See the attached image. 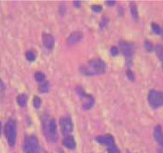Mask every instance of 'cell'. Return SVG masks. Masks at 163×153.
I'll return each mask as SVG.
<instances>
[{
    "instance_id": "cell-30",
    "label": "cell",
    "mask_w": 163,
    "mask_h": 153,
    "mask_svg": "<svg viewBox=\"0 0 163 153\" xmlns=\"http://www.w3.org/2000/svg\"><path fill=\"white\" fill-rule=\"evenodd\" d=\"M1 131H2V125H1V122H0V134H1Z\"/></svg>"
},
{
    "instance_id": "cell-18",
    "label": "cell",
    "mask_w": 163,
    "mask_h": 153,
    "mask_svg": "<svg viewBox=\"0 0 163 153\" xmlns=\"http://www.w3.org/2000/svg\"><path fill=\"white\" fill-rule=\"evenodd\" d=\"M34 77H35L36 81L37 82H43V81H45V75L43 72L37 71V72H35V74H34Z\"/></svg>"
},
{
    "instance_id": "cell-4",
    "label": "cell",
    "mask_w": 163,
    "mask_h": 153,
    "mask_svg": "<svg viewBox=\"0 0 163 153\" xmlns=\"http://www.w3.org/2000/svg\"><path fill=\"white\" fill-rule=\"evenodd\" d=\"M148 102L153 109H157L163 106V91L151 90L148 95Z\"/></svg>"
},
{
    "instance_id": "cell-15",
    "label": "cell",
    "mask_w": 163,
    "mask_h": 153,
    "mask_svg": "<svg viewBox=\"0 0 163 153\" xmlns=\"http://www.w3.org/2000/svg\"><path fill=\"white\" fill-rule=\"evenodd\" d=\"M155 52H156V55L158 57L159 60L161 61V67H162L163 69V47L161 45H156L155 47Z\"/></svg>"
},
{
    "instance_id": "cell-20",
    "label": "cell",
    "mask_w": 163,
    "mask_h": 153,
    "mask_svg": "<svg viewBox=\"0 0 163 153\" xmlns=\"http://www.w3.org/2000/svg\"><path fill=\"white\" fill-rule=\"evenodd\" d=\"M25 56H26V59H27L29 61H34L36 60V53L33 51L30 50V51H28L25 54Z\"/></svg>"
},
{
    "instance_id": "cell-2",
    "label": "cell",
    "mask_w": 163,
    "mask_h": 153,
    "mask_svg": "<svg viewBox=\"0 0 163 153\" xmlns=\"http://www.w3.org/2000/svg\"><path fill=\"white\" fill-rule=\"evenodd\" d=\"M23 149L25 153H39L40 145L37 137L33 135L25 137L23 143Z\"/></svg>"
},
{
    "instance_id": "cell-24",
    "label": "cell",
    "mask_w": 163,
    "mask_h": 153,
    "mask_svg": "<svg viewBox=\"0 0 163 153\" xmlns=\"http://www.w3.org/2000/svg\"><path fill=\"white\" fill-rule=\"evenodd\" d=\"M108 153H120V151L119 147L114 145L113 147H108Z\"/></svg>"
},
{
    "instance_id": "cell-29",
    "label": "cell",
    "mask_w": 163,
    "mask_h": 153,
    "mask_svg": "<svg viewBox=\"0 0 163 153\" xmlns=\"http://www.w3.org/2000/svg\"><path fill=\"white\" fill-rule=\"evenodd\" d=\"M81 1H75L74 2V5L76 7H81Z\"/></svg>"
},
{
    "instance_id": "cell-12",
    "label": "cell",
    "mask_w": 163,
    "mask_h": 153,
    "mask_svg": "<svg viewBox=\"0 0 163 153\" xmlns=\"http://www.w3.org/2000/svg\"><path fill=\"white\" fill-rule=\"evenodd\" d=\"M83 38V33L81 32L76 31L72 32L70 35L68 36V39H67V42L69 45H74V44L77 43L79 42H81Z\"/></svg>"
},
{
    "instance_id": "cell-17",
    "label": "cell",
    "mask_w": 163,
    "mask_h": 153,
    "mask_svg": "<svg viewBox=\"0 0 163 153\" xmlns=\"http://www.w3.org/2000/svg\"><path fill=\"white\" fill-rule=\"evenodd\" d=\"M38 90H39L41 93H47L49 90H50V83H49V81H45L43 82H41V85L39 86Z\"/></svg>"
},
{
    "instance_id": "cell-14",
    "label": "cell",
    "mask_w": 163,
    "mask_h": 153,
    "mask_svg": "<svg viewBox=\"0 0 163 153\" xmlns=\"http://www.w3.org/2000/svg\"><path fill=\"white\" fill-rule=\"evenodd\" d=\"M16 101L18 104L22 108H25L27 105L28 103V96L25 94H21L16 97Z\"/></svg>"
},
{
    "instance_id": "cell-3",
    "label": "cell",
    "mask_w": 163,
    "mask_h": 153,
    "mask_svg": "<svg viewBox=\"0 0 163 153\" xmlns=\"http://www.w3.org/2000/svg\"><path fill=\"white\" fill-rule=\"evenodd\" d=\"M44 132L46 139L52 143H56L58 140V135H57V126H56V121L54 118H51L50 120L44 122Z\"/></svg>"
},
{
    "instance_id": "cell-28",
    "label": "cell",
    "mask_w": 163,
    "mask_h": 153,
    "mask_svg": "<svg viewBox=\"0 0 163 153\" xmlns=\"http://www.w3.org/2000/svg\"><path fill=\"white\" fill-rule=\"evenodd\" d=\"M106 4L108 6H113V5L115 4V1H114V0H109V1H107L106 2Z\"/></svg>"
},
{
    "instance_id": "cell-13",
    "label": "cell",
    "mask_w": 163,
    "mask_h": 153,
    "mask_svg": "<svg viewBox=\"0 0 163 153\" xmlns=\"http://www.w3.org/2000/svg\"><path fill=\"white\" fill-rule=\"evenodd\" d=\"M63 144L66 148L70 149V150H74L77 147V143H76L74 137L69 135L64 136L63 139Z\"/></svg>"
},
{
    "instance_id": "cell-10",
    "label": "cell",
    "mask_w": 163,
    "mask_h": 153,
    "mask_svg": "<svg viewBox=\"0 0 163 153\" xmlns=\"http://www.w3.org/2000/svg\"><path fill=\"white\" fill-rule=\"evenodd\" d=\"M42 43L46 49L52 50L54 48V43H55V39H54V36L50 33H44L42 34Z\"/></svg>"
},
{
    "instance_id": "cell-16",
    "label": "cell",
    "mask_w": 163,
    "mask_h": 153,
    "mask_svg": "<svg viewBox=\"0 0 163 153\" xmlns=\"http://www.w3.org/2000/svg\"><path fill=\"white\" fill-rule=\"evenodd\" d=\"M130 10L131 14H132V18L134 20H137L138 19V9H137V6L134 2H131L130 4Z\"/></svg>"
},
{
    "instance_id": "cell-25",
    "label": "cell",
    "mask_w": 163,
    "mask_h": 153,
    "mask_svg": "<svg viewBox=\"0 0 163 153\" xmlns=\"http://www.w3.org/2000/svg\"><path fill=\"white\" fill-rule=\"evenodd\" d=\"M91 8L95 12H100L102 10V7L100 6V5H93V6L91 7Z\"/></svg>"
},
{
    "instance_id": "cell-21",
    "label": "cell",
    "mask_w": 163,
    "mask_h": 153,
    "mask_svg": "<svg viewBox=\"0 0 163 153\" xmlns=\"http://www.w3.org/2000/svg\"><path fill=\"white\" fill-rule=\"evenodd\" d=\"M144 46H145V49L147 50V52H152L153 51V49H154L153 43H152V42H151L148 39L145 41V42H144Z\"/></svg>"
},
{
    "instance_id": "cell-22",
    "label": "cell",
    "mask_w": 163,
    "mask_h": 153,
    "mask_svg": "<svg viewBox=\"0 0 163 153\" xmlns=\"http://www.w3.org/2000/svg\"><path fill=\"white\" fill-rule=\"evenodd\" d=\"M33 106H34V108H39L41 105V100L39 97H37V96H35L34 99H33Z\"/></svg>"
},
{
    "instance_id": "cell-1",
    "label": "cell",
    "mask_w": 163,
    "mask_h": 153,
    "mask_svg": "<svg viewBox=\"0 0 163 153\" xmlns=\"http://www.w3.org/2000/svg\"><path fill=\"white\" fill-rule=\"evenodd\" d=\"M4 135L10 147H14L16 143L17 127L16 121L13 119H9L4 126Z\"/></svg>"
},
{
    "instance_id": "cell-9",
    "label": "cell",
    "mask_w": 163,
    "mask_h": 153,
    "mask_svg": "<svg viewBox=\"0 0 163 153\" xmlns=\"http://www.w3.org/2000/svg\"><path fill=\"white\" fill-rule=\"evenodd\" d=\"M96 141L97 143H99L100 144L106 146L107 147H113L115 145L114 143V139L113 137L109 135H99V136L96 137Z\"/></svg>"
},
{
    "instance_id": "cell-6",
    "label": "cell",
    "mask_w": 163,
    "mask_h": 153,
    "mask_svg": "<svg viewBox=\"0 0 163 153\" xmlns=\"http://www.w3.org/2000/svg\"><path fill=\"white\" fill-rule=\"evenodd\" d=\"M89 68L93 70V74L104 73L106 71V65L103 60L100 59H92L88 63Z\"/></svg>"
},
{
    "instance_id": "cell-23",
    "label": "cell",
    "mask_w": 163,
    "mask_h": 153,
    "mask_svg": "<svg viewBox=\"0 0 163 153\" xmlns=\"http://www.w3.org/2000/svg\"><path fill=\"white\" fill-rule=\"evenodd\" d=\"M126 74H127V76H128V78L129 79V80H131V81H134L135 74H134V72H132L131 69H128V70H127Z\"/></svg>"
},
{
    "instance_id": "cell-27",
    "label": "cell",
    "mask_w": 163,
    "mask_h": 153,
    "mask_svg": "<svg viewBox=\"0 0 163 153\" xmlns=\"http://www.w3.org/2000/svg\"><path fill=\"white\" fill-rule=\"evenodd\" d=\"M108 23V20L105 17H103V19H102V21H101V29H103V28H105V26H106V25H107Z\"/></svg>"
},
{
    "instance_id": "cell-11",
    "label": "cell",
    "mask_w": 163,
    "mask_h": 153,
    "mask_svg": "<svg viewBox=\"0 0 163 153\" xmlns=\"http://www.w3.org/2000/svg\"><path fill=\"white\" fill-rule=\"evenodd\" d=\"M153 137L157 143L163 147V130L161 125H157L153 130Z\"/></svg>"
},
{
    "instance_id": "cell-19",
    "label": "cell",
    "mask_w": 163,
    "mask_h": 153,
    "mask_svg": "<svg viewBox=\"0 0 163 153\" xmlns=\"http://www.w3.org/2000/svg\"><path fill=\"white\" fill-rule=\"evenodd\" d=\"M151 26H152V30H153L154 33L158 34V35H160V34L162 33V29H161V27L160 25H157V23H152Z\"/></svg>"
},
{
    "instance_id": "cell-5",
    "label": "cell",
    "mask_w": 163,
    "mask_h": 153,
    "mask_svg": "<svg viewBox=\"0 0 163 153\" xmlns=\"http://www.w3.org/2000/svg\"><path fill=\"white\" fill-rule=\"evenodd\" d=\"M77 91L79 96H80L81 99H84V103H83L82 105L83 108L85 110H89L91 108H93V106L94 105V103H95L94 98H93L92 95H89L85 93V91H84V89L81 86L77 87Z\"/></svg>"
},
{
    "instance_id": "cell-7",
    "label": "cell",
    "mask_w": 163,
    "mask_h": 153,
    "mask_svg": "<svg viewBox=\"0 0 163 153\" xmlns=\"http://www.w3.org/2000/svg\"><path fill=\"white\" fill-rule=\"evenodd\" d=\"M61 131L64 135H68L73 131L72 121L69 116H63L59 121Z\"/></svg>"
},
{
    "instance_id": "cell-8",
    "label": "cell",
    "mask_w": 163,
    "mask_h": 153,
    "mask_svg": "<svg viewBox=\"0 0 163 153\" xmlns=\"http://www.w3.org/2000/svg\"><path fill=\"white\" fill-rule=\"evenodd\" d=\"M119 47L121 52L125 57L128 59H131L134 54V47L131 42L122 41L119 42Z\"/></svg>"
},
{
    "instance_id": "cell-26",
    "label": "cell",
    "mask_w": 163,
    "mask_h": 153,
    "mask_svg": "<svg viewBox=\"0 0 163 153\" xmlns=\"http://www.w3.org/2000/svg\"><path fill=\"white\" fill-rule=\"evenodd\" d=\"M110 54L112 56H116L119 54V49L116 47H112L110 48Z\"/></svg>"
}]
</instances>
